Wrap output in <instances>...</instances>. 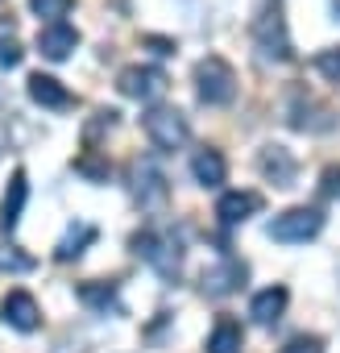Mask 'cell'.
<instances>
[{"instance_id":"cell-24","label":"cell","mask_w":340,"mask_h":353,"mask_svg":"<svg viewBox=\"0 0 340 353\" xmlns=\"http://www.w3.org/2000/svg\"><path fill=\"white\" fill-rule=\"evenodd\" d=\"M319 192H323V200H340V166H323Z\"/></svg>"},{"instance_id":"cell-15","label":"cell","mask_w":340,"mask_h":353,"mask_svg":"<svg viewBox=\"0 0 340 353\" xmlns=\"http://www.w3.org/2000/svg\"><path fill=\"white\" fill-rule=\"evenodd\" d=\"M286 303H290V295H286V287H266V291H257L253 295V303H249V316L257 320V324H278L282 320V312H286Z\"/></svg>"},{"instance_id":"cell-11","label":"cell","mask_w":340,"mask_h":353,"mask_svg":"<svg viewBox=\"0 0 340 353\" xmlns=\"http://www.w3.org/2000/svg\"><path fill=\"white\" fill-rule=\"evenodd\" d=\"M257 212H262V196H257V192H224V196L216 200V221H220L224 229L245 225V221L257 216Z\"/></svg>"},{"instance_id":"cell-12","label":"cell","mask_w":340,"mask_h":353,"mask_svg":"<svg viewBox=\"0 0 340 353\" xmlns=\"http://www.w3.org/2000/svg\"><path fill=\"white\" fill-rule=\"evenodd\" d=\"M257 166H262V174H266L274 188H290L295 174H299V162H295V154L286 145H266L262 158H257Z\"/></svg>"},{"instance_id":"cell-9","label":"cell","mask_w":340,"mask_h":353,"mask_svg":"<svg viewBox=\"0 0 340 353\" xmlns=\"http://www.w3.org/2000/svg\"><path fill=\"white\" fill-rule=\"evenodd\" d=\"M0 316H5V324L17 328V332H38L42 328V312H38V299L30 291H9L0 299Z\"/></svg>"},{"instance_id":"cell-16","label":"cell","mask_w":340,"mask_h":353,"mask_svg":"<svg viewBox=\"0 0 340 353\" xmlns=\"http://www.w3.org/2000/svg\"><path fill=\"white\" fill-rule=\"evenodd\" d=\"M191 174H195L200 188H220V183L229 179V162H224L220 150H200V154L191 158Z\"/></svg>"},{"instance_id":"cell-3","label":"cell","mask_w":340,"mask_h":353,"mask_svg":"<svg viewBox=\"0 0 340 353\" xmlns=\"http://www.w3.org/2000/svg\"><path fill=\"white\" fill-rule=\"evenodd\" d=\"M319 229H323V212L319 208H286V212H278L274 221H270V241H282V245H303V241H311V237H319Z\"/></svg>"},{"instance_id":"cell-28","label":"cell","mask_w":340,"mask_h":353,"mask_svg":"<svg viewBox=\"0 0 340 353\" xmlns=\"http://www.w3.org/2000/svg\"><path fill=\"white\" fill-rule=\"evenodd\" d=\"M145 46H153V54H175V42H170V38H145Z\"/></svg>"},{"instance_id":"cell-25","label":"cell","mask_w":340,"mask_h":353,"mask_svg":"<svg viewBox=\"0 0 340 353\" xmlns=\"http://www.w3.org/2000/svg\"><path fill=\"white\" fill-rule=\"evenodd\" d=\"M278 353H323V341H319V336H295V341H286Z\"/></svg>"},{"instance_id":"cell-10","label":"cell","mask_w":340,"mask_h":353,"mask_svg":"<svg viewBox=\"0 0 340 353\" xmlns=\"http://www.w3.org/2000/svg\"><path fill=\"white\" fill-rule=\"evenodd\" d=\"M75 46H79V30H75V26H67V21H50V26H42V30H38V54H42V59H50V63L71 59V54H75Z\"/></svg>"},{"instance_id":"cell-17","label":"cell","mask_w":340,"mask_h":353,"mask_svg":"<svg viewBox=\"0 0 340 353\" xmlns=\"http://www.w3.org/2000/svg\"><path fill=\"white\" fill-rule=\"evenodd\" d=\"M100 233H96V225H87V221H75L71 229H67V237L59 241V250H54V258L59 262H71V258H79L92 241H96Z\"/></svg>"},{"instance_id":"cell-27","label":"cell","mask_w":340,"mask_h":353,"mask_svg":"<svg viewBox=\"0 0 340 353\" xmlns=\"http://www.w3.org/2000/svg\"><path fill=\"white\" fill-rule=\"evenodd\" d=\"M75 170H79V174H87V179H108V166H104V162H96V158H79V162H75Z\"/></svg>"},{"instance_id":"cell-4","label":"cell","mask_w":340,"mask_h":353,"mask_svg":"<svg viewBox=\"0 0 340 353\" xmlns=\"http://www.w3.org/2000/svg\"><path fill=\"white\" fill-rule=\"evenodd\" d=\"M133 254H137V258H145L162 279H175V274H179V262H183L179 241L170 237V233H158V229L137 233V237H133Z\"/></svg>"},{"instance_id":"cell-22","label":"cell","mask_w":340,"mask_h":353,"mask_svg":"<svg viewBox=\"0 0 340 353\" xmlns=\"http://www.w3.org/2000/svg\"><path fill=\"white\" fill-rule=\"evenodd\" d=\"M112 125H116V108H100V112H96V121L83 129V141H87V145H96V137H100L104 129H112Z\"/></svg>"},{"instance_id":"cell-13","label":"cell","mask_w":340,"mask_h":353,"mask_svg":"<svg viewBox=\"0 0 340 353\" xmlns=\"http://www.w3.org/2000/svg\"><path fill=\"white\" fill-rule=\"evenodd\" d=\"M25 200H30V179H25V170H13V179L5 188V200H0V229H5V233L17 229Z\"/></svg>"},{"instance_id":"cell-19","label":"cell","mask_w":340,"mask_h":353,"mask_svg":"<svg viewBox=\"0 0 340 353\" xmlns=\"http://www.w3.org/2000/svg\"><path fill=\"white\" fill-rule=\"evenodd\" d=\"M79 299L92 303V307H100V312H108V307H116V287L112 283H83Z\"/></svg>"},{"instance_id":"cell-26","label":"cell","mask_w":340,"mask_h":353,"mask_svg":"<svg viewBox=\"0 0 340 353\" xmlns=\"http://www.w3.org/2000/svg\"><path fill=\"white\" fill-rule=\"evenodd\" d=\"M17 63H21V46H17V38H13V34H9V38L0 34V67H17Z\"/></svg>"},{"instance_id":"cell-20","label":"cell","mask_w":340,"mask_h":353,"mask_svg":"<svg viewBox=\"0 0 340 353\" xmlns=\"http://www.w3.org/2000/svg\"><path fill=\"white\" fill-rule=\"evenodd\" d=\"M30 9H34L38 17H46V26H50V21H63V17L75 9V0H30Z\"/></svg>"},{"instance_id":"cell-2","label":"cell","mask_w":340,"mask_h":353,"mask_svg":"<svg viewBox=\"0 0 340 353\" xmlns=\"http://www.w3.org/2000/svg\"><path fill=\"white\" fill-rule=\"evenodd\" d=\"M141 125H145V137L158 145V150H179L187 137H191V125H187V117L179 112V108H170V104H153L145 117H141Z\"/></svg>"},{"instance_id":"cell-18","label":"cell","mask_w":340,"mask_h":353,"mask_svg":"<svg viewBox=\"0 0 340 353\" xmlns=\"http://www.w3.org/2000/svg\"><path fill=\"white\" fill-rule=\"evenodd\" d=\"M241 349H245V332L237 320H220L208 332V353H241Z\"/></svg>"},{"instance_id":"cell-14","label":"cell","mask_w":340,"mask_h":353,"mask_svg":"<svg viewBox=\"0 0 340 353\" xmlns=\"http://www.w3.org/2000/svg\"><path fill=\"white\" fill-rule=\"evenodd\" d=\"M30 100L42 104V108H71V104H75V96H71L54 75H42V71L30 75Z\"/></svg>"},{"instance_id":"cell-6","label":"cell","mask_w":340,"mask_h":353,"mask_svg":"<svg viewBox=\"0 0 340 353\" xmlns=\"http://www.w3.org/2000/svg\"><path fill=\"white\" fill-rule=\"evenodd\" d=\"M245 279H249V266H245L241 258L224 254L216 266H208V270H204L200 287H204V295H212V299H224V295L241 291V287H245Z\"/></svg>"},{"instance_id":"cell-21","label":"cell","mask_w":340,"mask_h":353,"mask_svg":"<svg viewBox=\"0 0 340 353\" xmlns=\"http://www.w3.org/2000/svg\"><path fill=\"white\" fill-rule=\"evenodd\" d=\"M315 71L328 79V83H340V46H328L315 54Z\"/></svg>"},{"instance_id":"cell-23","label":"cell","mask_w":340,"mask_h":353,"mask_svg":"<svg viewBox=\"0 0 340 353\" xmlns=\"http://www.w3.org/2000/svg\"><path fill=\"white\" fill-rule=\"evenodd\" d=\"M0 270H17V274H25V270H34V258L17 254V250L9 245V250H0Z\"/></svg>"},{"instance_id":"cell-7","label":"cell","mask_w":340,"mask_h":353,"mask_svg":"<svg viewBox=\"0 0 340 353\" xmlns=\"http://www.w3.org/2000/svg\"><path fill=\"white\" fill-rule=\"evenodd\" d=\"M129 179H133V200L141 204V208H162L166 204V196H170V188H166V174L153 166V162H133L129 166Z\"/></svg>"},{"instance_id":"cell-1","label":"cell","mask_w":340,"mask_h":353,"mask_svg":"<svg viewBox=\"0 0 340 353\" xmlns=\"http://www.w3.org/2000/svg\"><path fill=\"white\" fill-rule=\"evenodd\" d=\"M195 96L204 104H212V108L233 104L237 100V71H233V63H224L220 54L200 59L195 63Z\"/></svg>"},{"instance_id":"cell-8","label":"cell","mask_w":340,"mask_h":353,"mask_svg":"<svg viewBox=\"0 0 340 353\" xmlns=\"http://www.w3.org/2000/svg\"><path fill=\"white\" fill-rule=\"evenodd\" d=\"M253 38H257L262 59L286 63V59L295 54V50H290V38H286V26H282V13H262L257 26H253Z\"/></svg>"},{"instance_id":"cell-5","label":"cell","mask_w":340,"mask_h":353,"mask_svg":"<svg viewBox=\"0 0 340 353\" xmlns=\"http://www.w3.org/2000/svg\"><path fill=\"white\" fill-rule=\"evenodd\" d=\"M116 88H120V96H129V100L153 104L158 96H166L170 79H166V71H162V67H145V63H133V67H125V71L116 75Z\"/></svg>"}]
</instances>
